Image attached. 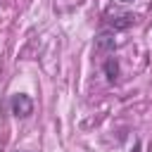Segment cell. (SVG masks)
<instances>
[{"instance_id":"obj_5","label":"cell","mask_w":152,"mask_h":152,"mask_svg":"<svg viewBox=\"0 0 152 152\" xmlns=\"http://www.w3.org/2000/svg\"><path fill=\"white\" fill-rule=\"evenodd\" d=\"M124 2H128V0H124Z\"/></svg>"},{"instance_id":"obj_1","label":"cell","mask_w":152,"mask_h":152,"mask_svg":"<svg viewBox=\"0 0 152 152\" xmlns=\"http://www.w3.org/2000/svg\"><path fill=\"white\" fill-rule=\"evenodd\" d=\"M12 112H14L17 116H28V114L33 112V102H31V97L24 95V93L14 95V97H12Z\"/></svg>"},{"instance_id":"obj_3","label":"cell","mask_w":152,"mask_h":152,"mask_svg":"<svg viewBox=\"0 0 152 152\" xmlns=\"http://www.w3.org/2000/svg\"><path fill=\"white\" fill-rule=\"evenodd\" d=\"M133 14H128V12H116V14H112L109 17V21L114 24V28H128L131 24H133Z\"/></svg>"},{"instance_id":"obj_4","label":"cell","mask_w":152,"mask_h":152,"mask_svg":"<svg viewBox=\"0 0 152 152\" xmlns=\"http://www.w3.org/2000/svg\"><path fill=\"white\" fill-rule=\"evenodd\" d=\"M104 74H107V81H109V83H114V81L119 78V62H116L114 57H109V59L104 62Z\"/></svg>"},{"instance_id":"obj_2","label":"cell","mask_w":152,"mask_h":152,"mask_svg":"<svg viewBox=\"0 0 152 152\" xmlns=\"http://www.w3.org/2000/svg\"><path fill=\"white\" fill-rule=\"evenodd\" d=\"M114 36L112 33H100L97 38H95V50L97 52H112L114 50Z\"/></svg>"}]
</instances>
